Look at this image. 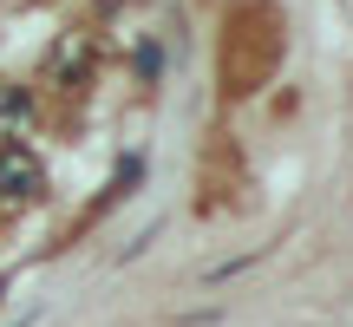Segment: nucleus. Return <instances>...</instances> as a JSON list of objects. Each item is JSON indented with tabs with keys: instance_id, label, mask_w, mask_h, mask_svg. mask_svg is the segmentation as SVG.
I'll list each match as a JSON object with an SVG mask.
<instances>
[{
	"instance_id": "1",
	"label": "nucleus",
	"mask_w": 353,
	"mask_h": 327,
	"mask_svg": "<svg viewBox=\"0 0 353 327\" xmlns=\"http://www.w3.org/2000/svg\"><path fill=\"white\" fill-rule=\"evenodd\" d=\"M0 190H7V197H33V190H39V170L26 157H7V164H0Z\"/></svg>"
}]
</instances>
